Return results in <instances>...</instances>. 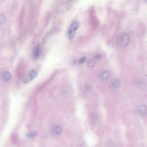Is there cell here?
Segmentation results:
<instances>
[{
	"label": "cell",
	"mask_w": 147,
	"mask_h": 147,
	"mask_svg": "<svg viewBox=\"0 0 147 147\" xmlns=\"http://www.w3.org/2000/svg\"><path fill=\"white\" fill-rule=\"evenodd\" d=\"M79 24L77 20H74L72 22L68 30V38L70 40L74 38L76 31L79 27Z\"/></svg>",
	"instance_id": "cell-1"
},
{
	"label": "cell",
	"mask_w": 147,
	"mask_h": 147,
	"mask_svg": "<svg viewBox=\"0 0 147 147\" xmlns=\"http://www.w3.org/2000/svg\"><path fill=\"white\" fill-rule=\"evenodd\" d=\"M38 72L35 69H33L30 70L26 74L24 80L25 83H28L30 82L36 77L38 74Z\"/></svg>",
	"instance_id": "cell-2"
},
{
	"label": "cell",
	"mask_w": 147,
	"mask_h": 147,
	"mask_svg": "<svg viewBox=\"0 0 147 147\" xmlns=\"http://www.w3.org/2000/svg\"><path fill=\"white\" fill-rule=\"evenodd\" d=\"M120 40L121 44L123 46H125L129 44L130 39L127 34L126 33H123L120 36Z\"/></svg>",
	"instance_id": "cell-3"
},
{
	"label": "cell",
	"mask_w": 147,
	"mask_h": 147,
	"mask_svg": "<svg viewBox=\"0 0 147 147\" xmlns=\"http://www.w3.org/2000/svg\"><path fill=\"white\" fill-rule=\"evenodd\" d=\"M1 77L2 80L5 81H7L11 79V75L9 72L4 71L1 74Z\"/></svg>",
	"instance_id": "cell-4"
},
{
	"label": "cell",
	"mask_w": 147,
	"mask_h": 147,
	"mask_svg": "<svg viewBox=\"0 0 147 147\" xmlns=\"http://www.w3.org/2000/svg\"><path fill=\"white\" fill-rule=\"evenodd\" d=\"M40 49L39 47H37L33 50L32 52V57L33 59H38L40 55Z\"/></svg>",
	"instance_id": "cell-5"
},
{
	"label": "cell",
	"mask_w": 147,
	"mask_h": 147,
	"mask_svg": "<svg viewBox=\"0 0 147 147\" xmlns=\"http://www.w3.org/2000/svg\"><path fill=\"white\" fill-rule=\"evenodd\" d=\"M62 126L60 125H57L55 126L53 129V133L56 135H59L61 134L62 131Z\"/></svg>",
	"instance_id": "cell-6"
},
{
	"label": "cell",
	"mask_w": 147,
	"mask_h": 147,
	"mask_svg": "<svg viewBox=\"0 0 147 147\" xmlns=\"http://www.w3.org/2000/svg\"><path fill=\"white\" fill-rule=\"evenodd\" d=\"M139 112L141 115H145L147 113V106L146 105H141L138 108Z\"/></svg>",
	"instance_id": "cell-7"
},
{
	"label": "cell",
	"mask_w": 147,
	"mask_h": 147,
	"mask_svg": "<svg viewBox=\"0 0 147 147\" xmlns=\"http://www.w3.org/2000/svg\"><path fill=\"white\" fill-rule=\"evenodd\" d=\"M110 75V73L109 71L106 70V71L103 72L101 73V77L103 79H107L109 77Z\"/></svg>",
	"instance_id": "cell-8"
},
{
	"label": "cell",
	"mask_w": 147,
	"mask_h": 147,
	"mask_svg": "<svg viewBox=\"0 0 147 147\" xmlns=\"http://www.w3.org/2000/svg\"><path fill=\"white\" fill-rule=\"evenodd\" d=\"M112 86L113 88L117 89L120 86V82L119 80L117 79L114 80L112 82Z\"/></svg>",
	"instance_id": "cell-9"
},
{
	"label": "cell",
	"mask_w": 147,
	"mask_h": 147,
	"mask_svg": "<svg viewBox=\"0 0 147 147\" xmlns=\"http://www.w3.org/2000/svg\"><path fill=\"white\" fill-rule=\"evenodd\" d=\"M37 134V132L35 131H31L28 133V136L30 138H34Z\"/></svg>",
	"instance_id": "cell-10"
},
{
	"label": "cell",
	"mask_w": 147,
	"mask_h": 147,
	"mask_svg": "<svg viewBox=\"0 0 147 147\" xmlns=\"http://www.w3.org/2000/svg\"><path fill=\"white\" fill-rule=\"evenodd\" d=\"M94 60H90L88 63V65L89 67H92L94 66Z\"/></svg>",
	"instance_id": "cell-11"
},
{
	"label": "cell",
	"mask_w": 147,
	"mask_h": 147,
	"mask_svg": "<svg viewBox=\"0 0 147 147\" xmlns=\"http://www.w3.org/2000/svg\"><path fill=\"white\" fill-rule=\"evenodd\" d=\"M86 61V58L85 57H83L81 58L78 61L79 63L80 64H82L85 63Z\"/></svg>",
	"instance_id": "cell-12"
},
{
	"label": "cell",
	"mask_w": 147,
	"mask_h": 147,
	"mask_svg": "<svg viewBox=\"0 0 147 147\" xmlns=\"http://www.w3.org/2000/svg\"><path fill=\"white\" fill-rule=\"evenodd\" d=\"M6 20V18L5 16L3 15H1V24L5 23Z\"/></svg>",
	"instance_id": "cell-13"
},
{
	"label": "cell",
	"mask_w": 147,
	"mask_h": 147,
	"mask_svg": "<svg viewBox=\"0 0 147 147\" xmlns=\"http://www.w3.org/2000/svg\"><path fill=\"white\" fill-rule=\"evenodd\" d=\"M90 86L89 85L86 86L85 88V91L86 92H88V91L90 90Z\"/></svg>",
	"instance_id": "cell-14"
}]
</instances>
